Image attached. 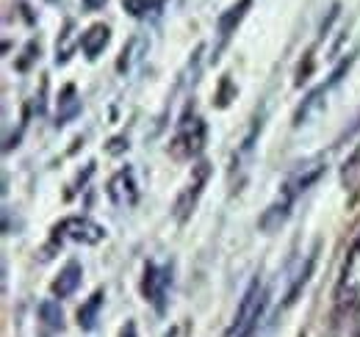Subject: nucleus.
<instances>
[{
    "instance_id": "1",
    "label": "nucleus",
    "mask_w": 360,
    "mask_h": 337,
    "mask_svg": "<svg viewBox=\"0 0 360 337\" xmlns=\"http://www.w3.org/2000/svg\"><path fill=\"white\" fill-rule=\"evenodd\" d=\"M321 171H324V164H321V161H311V164H302V166L285 180V185L280 188V197L271 202L269 211L261 216V227H264L266 232L277 230V227L288 218V213H291V208H294L297 197L305 194V191L314 185L316 180L321 177Z\"/></svg>"
},
{
    "instance_id": "12",
    "label": "nucleus",
    "mask_w": 360,
    "mask_h": 337,
    "mask_svg": "<svg viewBox=\"0 0 360 337\" xmlns=\"http://www.w3.org/2000/svg\"><path fill=\"white\" fill-rule=\"evenodd\" d=\"M100 304H103V291H97V293L91 296L89 301L78 310V324L84 326V329H91L94 326V321H97V310H100Z\"/></svg>"
},
{
    "instance_id": "10",
    "label": "nucleus",
    "mask_w": 360,
    "mask_h": 337,
    "mask_svg": "<svg viewBox=\"0 0 360 337\" xmlns=\"http://www.w3.org/2000/svg\"><path fill=\"white\" fill-rule=\"evenodd\" d=\"M252 6V0H238L233 8H227L225 14L219 17V22H217V31H219V37L222 39H227L236 28H238V22L244 20V14H247V8Z\"/></svg>"
},
{
    "instance_id": "9",
    "label": "nucleus",
    "mask_w": 360,
    "mask_h": 337,
    "mask_svg": "<svg viewBox=\"0 0 360 337\" xmlns=\"http://www.w3.org/2000/svg\"><path fill=\"white\" fill-rule=\"evenodd\" d=\"M108 39H111L108 25H91L89 31L81 37V47H84V53H86L89 58H97V55L103 53V47L108 44Z\"/></svg>"
},
{
    "instance_id": "8",
    "label": "nucleus",
    "mask_w": 360,
    "mask_h": 337,
    "mask_svg": "<svg viewBox=\"0 0 360 337\" xmlns=\"http://www.w3.org/2000/svg\"><path fill=\"white\" fill-rule=\"evenodd\" d=\"M81 277H84V268H81V263L78 260H70L61 271H58V277L53 279V285H50V291L56 298H64V296H72L75 293V288L81 285Z\"/></svg>"
},
{
    "instance_id": "5",
    "label": "nucleus",
    "mask_w": 360,
    "mask_h": 337,
    "mask_svg": "<svg viewBox=\"0 0 360 337\" xmlns=\"http://www.w3.org/2000/svg\"><path fill=\"white\" fill-rule=\"evenodd\" d=\"M172 285V268L169 265H155L147 263L144 268V282H141V293L147 301L155 304V310H164V296Z\"/></svg>"
},
{
    "instance_id": "3",
    "label": "nucleus",
    "mask_w": 360,
    "mask_h": 337,
    "mask_svg": "<svg viewBox=\"0 0 360 337\" xmlns=\"http://www.w3.org/2000/svg\"><path fill=\"white\" fill-rule=\"evenodd\" d=\"M53 238L56 241H72V244H86V246H91V244H100L105 238V230L100 224L89 221V218L75 216V218H64L56 227Z\"/></svg>"
},
{
    "instance_id": "14",
    "label": "nucleus",
    "mask_w": 360,
    "mask_h": 337,
    "mask_svg": "<svg viewBox=\"0 0 360 337\" xmlns=\"http://www.w3.org/2000/svg\"><path fill=\"white\" fill-rule=\"evenodd\" d=\"M147 6H150V0H125V8H128L134 17H141V14L147 11Z\"/></svg>"
},
{
    "instance_id": "11",
    "label": "nucleus",
    "mask_w": 360,
    "mask_h": 337,
    "mask_svg": "<svg viewBox=\"0 0 360 337\" xmlns=\"http://www.w3.org/2000/svg\"><path fill=\"white\" fill-rule=\"evenodd\" d=\"M81 111V100L75 97V86H64L58 94V125H67L70 119H75Z\"/></svg>"
},
{
    "instance_id": "16",
    "label": "nucleus",
    "mask_w": 360,
    "mask_h": 337,
    "mask_svg": "<svg viewBox=\"0 0 360 337\" xmlns=\"http://www.w3.org/2000/svg\"><path fill=\"white\" fill-rule=\"evenodd\" d=\"M122 337H136V324H125V329H122Z\"/></svg>"
},
{
    "instance_id": "13",
    "label": "nucleus",
    "mask_w": 360,
    "mask_h": 337,
    "mask_svg": "<svg viewBox=\"0 0 360 337\" xmlns=\"http://www.w3.org/2000/svg\"><path fill=\"white\" fill-rule=\"evenodd\" d=\"M39 315H42V321H45L47 326H53V329H61V326H64V321H61V310H58V301H42Z\"/></svg>"
},
{
    "instance_id": "6",
    "label": "nucleus",
    "mask_w": 360,
    "mask_h": 337,
    "mask_svg": "<svg viewBox=\"0 0 360 337\" xmlns=\"http://www.w3.org/2000/svg\"><path fill=\"white\" fill-rule=\"evenodd\" d=\"M108 197L117 208H134L139 199V185H136L134 168H120L108 180Z\"/></svg>"
},
{
    "instance_id": "4",
    "label": "nucleus",
    "mask_w": 360,
    "mask_h": 337,
    "mask_svg": "<svg viewBox=\"0 0 360 337\" xmlns=\"http://www.w3.org/2000/svg\"><path fill=\"white\" fill-rule=\"evenodd\" d=\"M338 301L347 307H360V238L347 254V263L338 279Z\"/></svg>"
},
{
    "instance_id": "7",
    "label": "nucleus",
    "mask_w": 360,
    "mask_h": 337,
    "mask_svg": "<svg viewBox=\"0 0 360 337\" xmlns=\"http://www.w3.org/2000/svg\"><path fill=\"white\" fill-rule=\"evenodd\" d=\"M208 177H211V166L205 164V161H200L197 166L191 168V180H188V185H186V191L180 194L178 199V218H186L188 213L194 211V205H197V199H200V194H202V188H205V183H208Z\"/></svg>"
},
{
    "instance_id": "15",
    "label": "nucleus",
    "mask_w": 360,
    "mask_h": 337,
    "mask_svg": "<svg viewBox=\"0 0 360 337\" xmlns=\"http://www.w3.org/2000/svg\"><path fill=\"white\" fill-rule=\"evenodd\" d=\"M84 6H86L89 11H97V8H103V6H105V0H84Z\"/></svg>"
},
{
    "instance_id": "2",
    "label": "nucleus",
    "mask_w": 360,
    "mask_h": 337,
    "mask_svg": "<svg viewBox=\"0 0 360 337\" xmlns=\"http://www.w3.org/2000/svg\"><path fill=\"white\" fill-rule=\"evenodd\" d=\"M202 147H205V122L200 117H186L175 133L172 152L178 158H194L202 152Z\"/></svg>"
}]
</instances>
